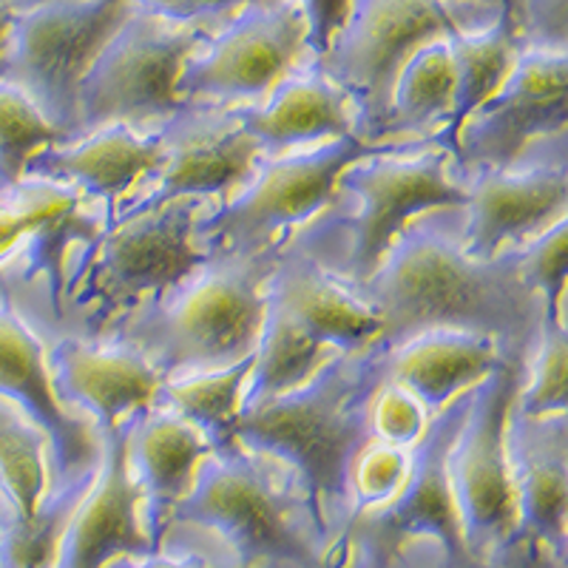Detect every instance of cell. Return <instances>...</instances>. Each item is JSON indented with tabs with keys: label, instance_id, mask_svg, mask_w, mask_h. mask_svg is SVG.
Segmentation results:
<instances>
[{
	"label": "cell",
	"instance_id": "obj_1",
	"mask_svg": "<svg viewBox=\"0 0 568 568\" xmlns=\"http://www.w3.org/2000/svg\"><path fill=\"white\" fill-rule=\"evenodd\" d=\"M382 318L387 347L424 329L484 333L526 358L542 302L517 273V251L471 258L464 247V207L424 211L400 227L378 267L353 287Z\"/></svg>",
	"mask_w": 568,
	"mask_h": 568
},
{
	"label": "cell",
	"instance_id": "obj_2",
	"mask_svg": "<svg viewBox=\"0 0 568 568\" xmlns=\"http://www.w3.org/2000/svg\"><path fill=\"white\" fill-rule=\"evenodd\" d=\"M387 349L373 342L333 355L291 393L240 409L233 426L242 449L291 466L318 537L329 535L333 511H344L347 524L353 509L349 469L373 440L369 407L387 382Z\"/></svg>",
	"mask_w": 568,
	"mask_h": 568
},
{
	"label": "cell",
	"instance_id": "obj_3",
	"mask_svg": "<svg viewBox=\"0 0 568 568\" xmlns=\"http://www.w3.org/2000/svg\"><path fill=\"white\" fill-rule=\"evenodd\" d=\"M284 242L207 251L194 271L111 324L103 336L145 353L162 378L222 369L256 353L265 284Z\"/></svg>",
	"mask_w": 568,
	"mask_h": 568
},
{
	"label": "cell",
	"instance_id": "obj_4",
	"mask_svg": "<svg viewBox=\"0 0 568 568\" xmlns=\"http://www.w3.org/2000/svg\"><path fill=\"white\" fill-rule=\"evenodd\" d=\"M500 12L504 7L478 0H349L316 65L353 103L355 134L382 142L395 78L413 52L429 40L480 32Z\"/></svg>",
	"mask_w": 568,
	"mask_h": 568
},
{
	"label": "cell",
	"instance_id": "obj_5",
	"mask_svg": "<svg viewBox=\"0 0 568 568\" xmlns=\"http://www.w3.org/2000/svg\"><path fill=\"white\" fill-rule=\"evenodd\" d=\"M336 191L347 194L349 211L329 213L302 242H327L347 233V262L342 278L358 287L378 267L398 231L413 216L435 207H464L466 187L455 156L438 145H413L393 140L382 151L355 160L338 174Z\"/></svg>",
	"mask_w": 568,
	"mask_h": 568
},
{
	"label": "cell",
	"instance_id": "obj_6",
	"mask_svg": "<svg viewBox=\"0 0 568 568\" xmlns=\"http://www.w3.org/2000/svg\"><path fill=\"white\" fill-rule=\"evenodd\" d=\"M200 207L202 200L171 202L105 225L85 245L78 267L65 278L63 302L71 298L78 307H91V336H103L111 324L169 291L207 256L194 233Z\"/></svg>",
	"mask_w": 568,
	"mask_h": 568
},
{
	"label": "cell",
	"instance_id": "obj_7",
	"mask_svg": "<svg viewBox=\"0 0 568 568\" xmlns=\"http://www.w3.org/2000/svg\"><path fill=\"white\" fill-rule=\"evenodd\" d=\"M296 509L293 495L278 489L271 469L233 440L200 460L191 491L171 511V526L220 531L236 549L242 568H262V562L329 568L327 557L304 535Z\"/></svg>",
	"mask_w": 568,
	"mask_h": 568
},
{
	"label": "cell",
	"instance_id": "obj_8",
	"mask_svg": "<svg viewBox=\"0 0 568 568\" xmlns=\"http://www.w3.org/2000/svg\"><path fill=\"white\" fill-rule=\"evenodd\" d=\"M469 400L471 387L455 395L429 418L418 444L409 446L407 478L400 480L389 500L347 517L336 549L342 555L353 551L358 568H389L407 549V542L418 537L438 540L446 568H484L466 551L453 486L446 475V458Z\"/></svg>",
	"mask_w": 568,
	"mask_h": 568
},
{
	"label": "cell",
	"instance_id": "obj_9",
	"mask_svg": "<svg viewBox=\"0 0 568 568\" xmlns=\"http://www.w3.org/2000/svg\"><path fill=\"white\" fill-rule=\"evenodd\" d=\"M222 23H174L131 9L78 83V136L105 125L162 123L182 109L176 78L196 45Z\"/></svg>",
	"mask_w": 568,
	"mask_h": 568
},
{
	"label": "cell",
	"instance_id": "obj_10",
	"mask_svg": "<svg viewBox=\"0 0 568 568\" xmlns=\"http://www.w3.org/2000/svg\"><path fill=\"white\" fill-rule=\"evenodd\" d=\"M129 0H34L14 9L0 80L18 85L58 131L78 136V83L125 14Z\"/></svg>",
	"mask_w": 568,
	"mask_h": 568
},
{
	"label": "cell",
	"instance_id": "obj_11",
	"mask_svg": "<svg viewBox=\"0 0 568 568\" xmlns=\"http://www.w3.org/2000/svg\"><path fill=\"white\" fill-rule=\"evenodd\" d=\"M520 375L524 364L504 362L471 387L469 409L446 458L466 551L484 568H504L517 531L506 418Z\"/></svg>",
	"mask_w": 568,
	"mask_h": 568
},
{
	"label": "cell",
	"instance_id": "obj_12",
	"mask_svg": "<svg viewBox=\"0 0 568 568\" xmlns=\"http://www.w3.org/2000/svg\"><path fill=\"white\" fill-rule=\"evenodd\" d=\"M307 58V14L298 0H245L182 63V103H258Z\"/></svg>",
	"mask_w": 568,
	"mask_h": 568
},
{
	"label": "cell",
	"instance_id": "obj_13",
	"mask_svg": "<svg viewBox=\"0 0 568 568\" xmlns=\"http://www.w3.org/2000/svg\"><path fill=\"white\" fill-rule=\"evenodd\" d=\"M389 142H367L358 134L329 140L311 151L276 154L258 160L251 180L233 200L207 220L196 222L194 233L205 251L220 247H258L276 242L284 227L302 225L324 211L336 196V182L355 160L382 151Z\"/></svg>",
	"mask_w": 568,
	"mask_h": 568
},
{
	"label": "cell",
	"instance_id": "obj_14",
	"mask_svg": "<svg viewBox=\"0 0 568 568\" xmlns=\"http://www.w3.org/2000/svg\"><path fill=\"white\" fill-rule=\"evenodd\" d=\"M245 105L182 103L154 131L162 142V162L145 176V194L109 211L105 225L134 220L180 200L227 196L245 185L262 149L242 129Z\"/></svg>",
	"mask_w": 568,
	"mask_h": 568
},
{
	"label": "cell",
	"instance_id": "obj_15",
	"mask_svg": "<svg viewBox=\"0 0 568 568\" xmlns=\"http://www.w3.org/2000/svg\"><path fill=\"white\" fill-rule=\"evenodd\" d=\"M568 52L520 49L504 83L460 123L453 142L460 182L515 165L540 140L566 134Z\"/></svg>",
	"mask_w": 568,
	"mask_h": 568
},
{
	"label": "cell",
	"instance_id": "obj_16",
	"mask_svg": "<svg viewBox=\"0 0 568 568\" xmlns=\"http://www.w3.org/2000/svg\"><path fill=\"white\" fill-rule=\"evenodd\" d=\"M506 458L515 486L517 531L504 568H566L568 418L509 407Z\"/></svg>",
	"mask_w": 568,
	"mask_h": 568
},
{
	"label": "cell",
	"instance_id": "obj_17",
	"mask_svg": "<svg viewBox=\"0 0 568 568\" xmlns=\"http://www.w3.org/2000/svg\"><path fill=\"white\" fill-rule=\"evenodd\" d=\"M549 140L537 142V151L531 145L509 169L475 171L464 180V247L471 258L497 256L566 220V136L555 149H546Z\"/></svg>",
	"mask_w": 568,
	"mask_h": 568
},
{
	"label": "cell",
	"instance_id": "obj_18",
	"mask_svg": "<svg viewBox=\"0 0 568 568\" xmlns=\"http://www.w3.org/2000/svg\"><path fill=\"white\" fill-rule=\"evenodd\" d=\"M156 555L142 495L129 469V420L103 435L89 491L71 511L54 568H105L120 557Z\"/></svg>",
	"mask_w": 568,
	"mask_h": 568
},
{
	"label": "cell",
	"instance_id": "obj_19",
	"mask_svg": "<svg viewBox=\"0 0 568 568\" xmlns=\"http://www.w3.org/2000/svg\"><path fill=\"white\" fill-rule=\"evenodd\" d=\"M49 382L60 407H83L111 433L154 400L165 382L134 344L114 336L63 338L45 353Z\"/></svg>",
	"mask_w": 568,
	"mask_h": 568
},
{
	"label": "cell",
	"instance_id": "obj_20",
	"mask_svg": "<svg viewBox=\"0 0 568 568\" xmlns=\"http://www.w3.org/2000/svg\"><path fill=\"white\" fill-rule=\"evenodd\" d=\"M45 344L14 307L12 291L0 282V398L12 400L43 429L52 449L54 484L71 478L94 460L89 429L60 407L45 367ZM52 484V486H54Z\"/></svg>",
	"mask_w": 568,
	"mask_h": 568
},
{
	"label": "cell",
	"instance_id": "obj_21",
	"mask_svg": "<svg viewBox=\"0 0 568 568\" xmlns=\"http://www.w3.org/2000/svg\"><path fill=\"white\" fill-rule=\"evenodd\" d=\"M265 298L324 349L349 353L382 336L378 313L342 276L329 273L304 242L282 247L265 284Z\"/></svg>",
	"mask_w": 568,
	"mask_h": 568
},
{
	"label": "cell",
	"instance_id": "obj_22",
	"mask_svg": "<svg viewBox=\"0 0 568 568\" xmlns=\"http://www.w3.org/2000/svg\"><path fill=\"white\" fill-rule=\"evenodd\" d=\"M160 162V136L142 134L131 125H105L34 151L23 176L63 182L83 200H100L105 211H111L116 200L129 194L131 185L145 180Z\"/></svg>",
	"mask_w": 568,
	"mask_h": 568
},
{
	"label": "cell",
	"instance_id": "obj_23",
	"mask_svg": "<svg viewBox=\"0 0 568 568\" xmlns=\"http://www.w3.org/2000/svg\"><path fill=\"white\" fill-rule=\"evenodd\" d=\"M207 440L180 415L145 407L129 418V469L142 495V517L154 549L171 529V511L191 491Z\"/></svg>",
	"mask_w": 568,
	"mask_h": 568
},
{
	"label": "cell",
	"instance_id": "obj_24",
	"mask_svg": "<svg viewBox=\"0 0 568 568\" xmlns=\"http://www.w3.org/2000/svg\"><path fill=\"white\" fill-rule=\"evenodd\" d=\"M242 129L271 156L287 154L307 142H329L355 134L349 98L304 58L271 89L262 105L242 109Z\"/></svg>",
	"mask_w": 568,
	"mask_h": 568
},
{
	"label": "cell",
	"instance_id": "obj_25",
	"mask_svg": "<svg viewBox=\"0 0 568 568\" xmlns=\"http://www.w3.org/2000/svg\"><path fill=\"white\" fill-rule=\"evenodd\" d=\"M504 362L524 358L484 333L435 327L387 349V382L409 389L426 415H435Z\"/></svg>",
	"mask_w": 568,
	"mask_h": 568
},
{
	"label": "cell",
	"instance_id": "obj_26",
	"mask_svg": "<svg viewBox=\"0 0 568 568\" xmlns=\"http://www.w3.org/2000/svg\"><path fill=\"white\" fill-rule=\"evenodd\" d=\"M520 49L524 45H520V38H517L509 7H504L500 18L491 27L480 29V32L453 34L449 38V54H453L455 69V100L446 123L429 136L433 145L453 154V142L460 123L489 98L497 85L504 83Z\"/></svg>",
	"mask_w": 568,
	"mask_h": 568
},
{
	"label": "cell",
	"instance_id": "obj_27",
	"mask_svg": "<svg viewBox=\"0 0 568 568\" xmlns=\"http://www.w3.org/2000/svg\"><path fill=\"white\" fill-rule=\"evenodd\" d=\"M455 69L449 38L429 40L413 52L393 85L387 136H433L453 111Z\"/></svg>",
	"mask_w": 568,
	"mask_h": 568
},
{
	"label": "cell",
	"instance_id": "obj_28",
	"mask_svg": "<svg viewBox=\"0 0 568 568\" xmlns=\"http://www.w3.org/2000/svg\"><path fill=\"white\" fill-rule=\"evenodd\" d=\"M253 369V355L222 369L187 373L165 378L156 389L151 407L169 409L194 426L211 449L233 444V426L240 418L242 389Z\"/></svg>",
	"mask_w": 568,
	"mask_h": 568
},
{
	"label": "cell",
	"instance_id": "obj_29",
	"mask_svg": "<svg viewBox=\"0 0 568 568\" xmlns=\"http://www.w3.org/2000/svg\"><path fill=\"white\" fill-rule=\"evenodd\" d=\"M324 362H327V353L322 344L313 342L278 307L265 304V322H262L256 353H253V369L242 389L240 409L291 393L298 384L307 382Z\"/></svg>",
	"mask_w": 568,
	"mask_h": 568
},
{
	"label": "cell",
	"instance_id": "obj_30",
	"mask_svg": "<svg viewBox=\"0 0 568 568\" xmlns=\"http://www.w3.org/2000/svg\"><path fill=\"white\" fill-rule=\"evenodd\" d=\"M568 375V336L562 318L542 311L524 358V375L517 384L511 407L526 415L566 413Z\"/></svg>",
	"mask_w": 568,
	"mask_h": 568
},
{
	"label": "cell",
	"instance_id": "obj_31",
	"mask_svg": "<svg viewBox=\"0 0 568 568\" xmlns=\"http://www.w3.org/2000/svg\"><path fill=\"white\" fill-rule=\"evenodd\" d=\"M83 207V196L71 185L23 176L0 191V262L12 256L23 242H32L45 225Z\"/></svg>",
	"mask_w": 568,
	"mask_h": 568
},
{
	"label": "cell",
	"instance_id": "obj_32",
	"mask_svg": "<svg viewBox=\"0 0 568 568\" xmlns=\"http://www.w3.org/2000/svg\"><path fill=\"white\" fill-rule=\"evenodd\" d=\"M65 140L69 136L54 129L18 85L0 80V182L3 185H14L23 176L34 151Z\"/></svg>",
	"mask_w": 568,
	"mask_h": 568
},
{
	"label": "cell",
	"instance_id": "obj_33",
	"mask_svg": "<svg viewBox=\"0 0 568 568\" xmlns=\"http://www.w3.org/2000/svg\"><path fill=\"white\" fill-rule=\"evenodd\" d=\"M517 273L542 302L549 316L562 318V291L568 271V222L560 220L529 242L517 245Z\"/></svg>",
	"mask_w": 568,
	"mask_h": 568
},
{
	"label": "cell",
	"instance_id": "obj_34",
	"mask_svg": "<svg viewBox=\"0 0 568 568\" xmlns=\"http://www.w3.org/2000/svg\"><path fill=\"white\" fill-rule=\"evenodd\" d=\"M407 469L409 449L382 444L375 438L369 440L358 453V458L353 460V469H349V497H353L349 515L373 509V506L389 500L400 486V480L407 478Z\"/></svg>",
	"mask_w": 568,
	"mask_h": 568
},
{
	"label": "cell",
	"instance_id": "obj_35",
	"mask_svg": "<svg viewBox=\"0 0 568 568\" xmlns=\"http://www.w3.org/2000/svg\"><path fill=\"white\" fill-rule=\"evenodd\" d=\"M426 424V409L409 389L398 387L393 382H384L378 387L369 407V433L382 444L393 446H413L424 435Z\"/></svg>",
	"mask_w": 568,
	"mask_h": 568
},
{
	"label": "cell",
	"instance_id": "obj_36",
	"mask_svg": "<svg viewBox=\"0 0 568 568\" xmlns=\"http://www.w3.org/2000/svg\"><path fill=\"white\" fill-rule=\"evenodd\" d=\"M524 49L568 52V0H509Z\"/></svg>",
	"mask_w": 568,
	"mask_h": 568
},
{
	"label": "cell",
	"instance_id": "obj_37",
	"mask_svg": "<svg viewBox=\"0 0 568 568\" xmlns=\"http://www.w3.org/2000/svg\"><path fill=\"white\" fill-rule=\"evenodd\" d=\"M9 3L20 9L34 0H9ZM129 3L174 23H225L245 0H129Z\"/></svg>",
	"mask_w": 568,
	"mask_h": 568
},
{
	"label": "cell",
	"instance_id": "obj_38",
	"mask_svg": "<svg viewBox=\"0 0 568 568\" xmlns=\"http://www.w3.org/2000/svg\"><path fill=\"white\" fill-rule=\"evenodd\" d=\"M307 14V58L318 60L327 52L333 34L347 18L349 0H298Z\"/></svg>",
	"mask_w": 568,
	"mask_h": 568
},
{
	"label": "cell",
	"instance_id": "obj_39",
	"mask_svg": "<svg viewBox=\"0 0 568 568\" xmlns=\"http://www.w3.org/2000/svg\"><path fill=\"white\" fill-rule=\"evenodd\" d=\"M105 568H211L202 557L185 555V557H169V555H149V557H120ZM267 568V566H262Z\"/></svg>",
	"mask_w": 568,
	"mask_h": 568
},
{
	"label": "cell",
	"instance_id": "obj_40",
	"mask_svg": "<svg viewBox=\"0 0 568 568\" xmlns=\"http://www.w3.org/2000/svg\"><path fill=\"white\" fill-rule=\"evenodd\" d=\"M0 568H14L12 566V515H9L3 491H0Z\"/></svg>",
	"mask_w": 568,
	"mask_h": 568
},
{
	"label": "cell",
	"instance_id": "obj_41",
	"mask_svg": "<svg viewBox=\"0 0 568 568\" xmlns=\"http://www.w3.org/2000/svg\"><path fill=\"white\" fill-rule=\"evenodd\" d=\"M14 7L9 0H0V60H3V45H7V34H9V23H12Z\"/></svg>",
	"mask_w": 568,
	"mask_h": 568
},
{
	"label": "cell",
	"instance_id": "obj_42",
	"mask_svg": "<svg viewBox=\"0 0 568 568\" xmlns=\"http://www.w3.org/2000/svg\"><path fill=\"white\" fill-rule=\"evenodd\" d=\"M478 3H495V7H509V0H478Z\"/></svg>",
	"mask_w": 568,
	"mask_h": 568
},
{
	"label": "cell",
	"instance_id": "obj_43",
	"mask_svg": "<svg viewBox=\"0 0 568 568\" xmlns=\"http://www.w3.org/2000/svg\"><path fill=\"white\" fill-rule=\"evenodd\" d=\"M20 568H45V566H40V562H23Z\"/></svg>",
	"mask_w": 568,
	"mask_h": 568
},
{
	"label": "cell",
	"instance_id": "obj_44",
	"mask_svg": "<svg viewBox=\"0 0 568 568\" xmlns=\"http://www.w3.org/2000/svg\"><path fill=\"white\" fill-rule=\"evenodd\" d=\"M3 187H7V185H3V182H0V191H3Z\"/></svg>",
	"mask_w": 568,
	"mask_h": 568
}]
</instances>
